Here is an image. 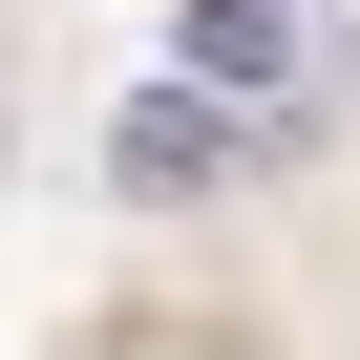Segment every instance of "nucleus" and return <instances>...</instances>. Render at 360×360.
I'll return each instance as SVG.
<instances>
[{
  "instance_id": "2",
  "label": "nucleus",
  "mask_w": 360,
  "mask_h": 360,
  "mask_svg": "<svg viewBox=\"0 0 360 360\" xmlns=\"http://www.w3.org/2000/svg\"><path fill=\"white\" fill-rule=\"evenodd\" d=\"M191 85H255V106H297V0H191Z\"/></svg>"
},
{
  "instance_id": "1",
  "label": "nucleus",
  "mask_w": 360,
  "mask_h": 360,
  "mask_svg": "<svg viewBox=\"0 0 360 360\" xmlns=\"http://www.w3.org/2000/svg\"><path fill=\"white\" fill-rule=\"evenodd\" d=\"M297 148V106H255V85H191V64H169V85H127L106 106V191H233V169H276Z\"/></svg>"
}]
</instances>
